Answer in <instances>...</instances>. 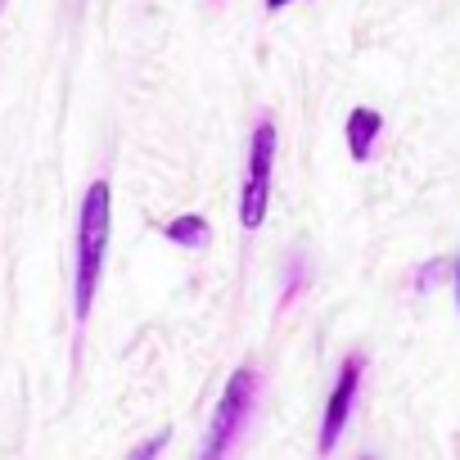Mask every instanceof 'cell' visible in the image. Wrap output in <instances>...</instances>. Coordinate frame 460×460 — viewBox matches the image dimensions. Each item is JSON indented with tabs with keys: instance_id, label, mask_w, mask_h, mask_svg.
Segmentation results:
<instances>
[{
	"instance_id": "obj_1",
	"label": "cell",
	"mask_w": 460,
	"mask_h": 460,
	"mask_svg": "<svg viewBox=\"0 0 460 460\" xmlns=\"http://www.w3.org/2000/svg\"><path fill=\"white\" fill-rule=\"evenodd\" d=\"M109 217H113V194L109 181H95L82 199V217H77V271H73V312L77 321L91 316L95 289H100V271L109 258Z\"/></svg>"
},
{
	"instance_id": "obj_2",
	"label": "cell",
	"mask_w": 460,
	"mask_h": 460,
	"mask_svg": "<svg viewBox=\"0 0 460 460\" xmlns=\"http://www.w3.org/2000/svg\"><path fill=\"white\" fill-rule=\"evenodd\" d=\"M253 402H258V370H253V366H240L235 375L226 379L221 397H217V411H212V420H208V433H203L194 460H226L230 447L240 442L244 424H249Z\"/></svg>"
},
{
	"instance_id": "obj_3",
	"label": "cell",
	"mask_w": 460,
	"mask_h": 460,
	"mask_svg": "<svg viewBox=\"0 0 460 460\" xmlns=\"http://www.w3.org/2000/svg\"><path fill=\"white\" fill-rule=\"evenodd\" d=\"M276 122H258L253 140H249V167H244V185H240V226L258 230L267 221V203H271V167H276Z\"/></svg>"
},
{
	"instance_id": "obj_4",
	"label": "cell",
	"mask_w": 460,
	"mask_h": 460,
	"mask_svg": "<svg viewBox=\"0 0 460 460\" xmlns=\"http://www.w3.org/2000/svg\"><path fill=\"white\" fill-rule=\"evenodd\" d=\"M361 370H366V357H348L339 379H334V393L325 402V415H321V451H334L343 429H348V415H352V402H357V388H361Z\"/></svg>"
},
{
	"instance_id": "obj_5",
	"label": "cell",
	"mask_w": 460,
	"mask_h": 460,
	"mask_svg": "<svg viewBox=\"0 0 460 460\" xmlns=\"http://www.w3.org/2000/svg\"><path fill=\"white\" fill-rule=\"evenodd\" d=\"M343 136H348V149H352V158L357 163H366L370 154H375V140L384 136V118L375 113V109H352L348 113V127H343Z\"/></svg>"
},
{
	"instance_id": "obj_6",
	"label": "cell",
	"mask_w": 460,
	"mask_h": 460,
	"mask_svg": "<svg viewBox=\"0 0 460 460\" xmlns=\"http://www.w3.org/2000/svg\"><path fill=\"white\" fill-rule=\"evenodd\" d=\"M163 235H167L172 244L199 249V244H208V221H203V217H194V212H185V217H172V221H167Z\"/></svg>"
},
{
	"instance_id": "obj_7",
	"label": "cell",
	"mask_w": 460,
	"mask_h": 460,
	"mask_svg": "<svg viewBox=\"0 0 460 460\" xmlns=\"http://www.w3.org/2000/svg\"><path fill=\"white\" fill-rule=\"evenodd\" d=\"M167 438H172L167 429H163V433H154V438H149V442H140V447H136V451H131L127 460H158V451L167 447Z\"/></svg>"
},
{
	"instance_id": "obj_8",
	"label": "cell",
	"mask_w": 460,
	"mask_h": 460,
	"mask_svg": "<svg viewBox=\"0 0 460 460\" xmlns=\"http://www.w3.org/2000/svg\"><path fill=\"white\" fill-rule=\"evenodd\" d=\"M285 5H294V0H267V10H285Z\"/></svg>"
},
{
	"instance_id": "obj_9",
	"label": "cell",
	"mask_w": 460,
	"mask_h": 460,
	"mask_svg": "<svg viewBox=\"0 0 460 460\" xmlns=\"http://www.w3.org/2000/svg\"><path fill=\"white\" fill-rule=\"evenodd\" d=\"M456 307H460V267H456Z\"/></svg>"
},
{
	"instance_id": "obj_10",
	"label": "cell",
	"mask_w": 460,
	"mask_h": 460,
	"mask_svg": "<svg viewBox=\"0 0 460 460\" xmlns=\"http://www.w3.org/2000/svg\"><path fill=\"white\" fill-rule=\"evenodd\" d=\"M0 10H5V0H0Z\"/></svg>"
}]
</instances>
